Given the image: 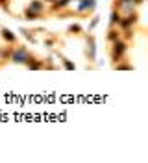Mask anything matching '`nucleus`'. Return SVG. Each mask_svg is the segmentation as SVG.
I'll return each mask as SVG.
<instances>
[{
    "instance_id": "obj_1",
    "label": "nucleus",
    "mask_w": 148,
    "mask_h": 163,
    "mask_svg": "<svg viewBox=\"0 0 148 163\" xmlns=\"http://www.w3.org/2000/svg\"><path fill=\"white\" fill-rule=\"evenodd\" d=\"M32 58V54L28 52L26 46H17V48H11V54H9V60L13 63H26V61Z\"/></svg>"
},
{
    "instance_id": "obj_2",
    "label": "nucleus",
    "mask_w": 148,
    "mask_h": 163,
    "mask_svg": "<svg viewBox=\"0 0 148 163\" xmlns=\"http://www.w3.org/2000/svg\"><path fill=\"white\" fill-rule=\"evenodd\" d=\"M126 50H128V45L122 39L113 41V48H111V60H113V61H120L122 58H124Z\"/></svg>"
},
{
    "instance_id": "obj_3",
    "label": "nucleus",
    "mask_w": 148,
    "mask_h": 163,
    "mask_svg": "<svg viewBox=\"0 0 148 163\" xmlns=\"http://www.w3.org/2000/svg\"><path fill=\"white\" fill-rule=\"evenodd\" d=\"M137 20H139V17H137V13L133 11V13H128L126 17H120V20H119V26L124 30V28H131L133 24H137Z\"/></svg>"
},
{
    "instance_id": "obj_4",
    "label": "nucleus",
    "mask_w": 148,
    "mask_h": 163,
    "mask_svg": "<svg viewBox=\"0 0 148 163\" xmlns=\"http://www.w3.org/2000/svg\"><path fill=\"white\" fill-rule=\"evenodd\" d=\"M30 71H41V69H44V61L41 60H33V58H30V60L24 63Z\"/></svg>"
},
{
    "instance_id": "obj_5",
    "label": "nucleus",
    "mask_w": 148,
    "mask_h": 163,
    "mask_svg": "<svg viewBox=\"0 0 148 163\" xmlns=\"http://www.w3.org/2000/svg\"><path fill=\"white\" fill-rule=\"evenodd\" d=\"M0 35H2L4 39L8 41L9 45H15V43H17V37H15V34H11V32H9L8 28H2V32H0Z\"/></svg>"
},
{
    "instance_id": "obj_6",
    "label": "nucleus",
    "mask_w": 148,
    "mask_h": 163,
    "mask_svg": "<svg viewBox=\"0 0 148 163\" xmlns=\"http://www.w3.org/2000/svg\"><path fill=\"white\" fill-rule=\"evenodd\" d=\"M69 2H70V0H54L52 11H61V9H65V8L69 6Z\"/></svg>"
},
{
    "instance_id": "obj_7",
    "label": "nucleus",
    "mask_w": 148,
    "mask_h": 163,
    "mask_svg": "<svg viewBox=\"0 0 148 163\" xmlns=\"http://www.w3.org/2000/svg\"><path fill=\"white\" fill-rule=\"evenodd\" d=\"M43 17V13H37V11H33V9H26L24 11V19H28V20H37V19H41Z\"/></svg>"
},
{
    "instance_id": "obj_8",
    "label": "nucleus",
    "mask_w": 148,
    "mask_h": 163,
    "mask_svg": "<svg viewBox=\"0 0 148 163\" xmlns=\"http://www.w3.org/2000/svg\"><path fill=\"white\" fill-rule=\"evenodd\" d=\"M30 9H33V11L41 13L43 9H44V4H43L41 0H33V2H30Z\"/></svg>"
},
{
    "instance_id": "obj_9",
    "label": "nucleus",
    "mask_w": 148,
    "mask_h": 163,
    "mask_svg": "<svg viewBox=\"0 0 148 163\" xmlns=\"http://www.w3.org/2000/svg\"><path fill=\"white\" fill-rule=\"evenodd\" d=\"M107 39L111 41H117V39H120V30H117V28H111L109 30V34H107Z\"/></svg>"
},
{
    "instance_id": "obj_10",
    "label": "nucleus",
    "mask_w": 148,
    "mask_h": 163,
    "mask_svg": "<svg viewBox=\"0 0 148 163\" xmlns=\"http://www.w3.org/2000/svg\"><path fill=\"white\" fill-rule=\"evenodd\" d=\"M9 54H11V46H8V48H0V58L4 61L9 60Z\"/></svg>"
},
{
    "instance_id": "obj_11",
    "label": "nucleus",
    "mask_w": 148,
    "mask_h": 163,
    "mask_svg": "<svg viewBox=\"0 0 148 163\" xmlns=\"http://www.w3.org/2000/svg\"><path fill=\"white\" fill-rule=\"evenodd\" d=\"M119 20H120V13H119L117 9H113V13H111V26L119 24Z\"/></svg>"
},
{
    "instance_id": "obj_12",
    "label": "nucleus",
    "mask_w": 148,
    "mask_h": 163,
    "mask_svg": "<svg viewBox=\"0 0 148 163\" xmlns=\"http://www.w3.org/2000/svg\"><path fill=\"white\" fill-rule=\"evenodd\" d=\"M82 2H84V4L80 6V11H85L87 8H93V2H94V0H82Z\"/></svg>"
},
{
    "instance_id": "obj_13",
    "label": "nucleus",
    "mask_w": 148,
    "mask_h": 163,
    "mask_svg": "<svg viewBox=\"0 0 148 163\" xmlns=\"http://www.w3.org/2000/svg\"><path fill=\"white\" fill-rule=\"evenodd\" d=\"M115 69H122V71H130V69H133L130 63H117L115 65Z\"/></svg>"
},
{
    "instance_id": "obj_14",
    "label": "nucleus",
    "mask_w": 148,
    "mask_h": 163,
    "mask_svg": "<svg viewBox=\"0 0 148 163\" xmlns=\"http://www.w3.org/2000/svg\"><path fill=\"white\" fill-rule=\"evenodd\" d=\"M69 32H70V34H80V26H78V24H74V26H70V28H69Z\"/></svg>"
},
{
    "instance_id": "obj_15",
    "label": "nucleus",
    "mask_w": 148,
    "mask_h": 163,
    "mask_svg": "<svg viewBox=\"0 0 148 163\" xmlns=\"http://www.w3.org/2000/svg\"><path fill=\"white\" fill-rule=\"evenodd\" d=\"M63 63H65V67H67V69H74V65H72V63H69L67 60H63Z\"/></svg>"
},
{
    "instance_id": "obj_16",
    "label": "nucleus",
    "mask_w": 148,
    "mask_h": 163,
    "mask_svg": "<svg viewBox=\"0 0 148 163\" xmlns=\"http://www.w3.org/2000/svg\"><path fill=\"white\" fill-rule=\"evenodd\" d=\"M44 2H54V0H44Z\"/></svg>"
}]
</instances>
